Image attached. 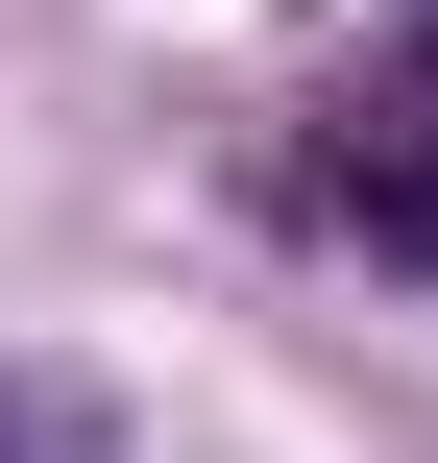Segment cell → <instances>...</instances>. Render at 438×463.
I'll return each mask as SVG.
<instances>
[{
  "mask_svg": "<svg viewBox=\"0 0 438 463\" xmlns=\"http://www.w3.org/2000/svg\"><path fill=\"white\" fill-rule=\"evenodd\" d=\"M317 220H366L390 269H438V73H366L317 122Z\"/></svg>",
  "mask_w": 438,
  "mask_h": 463,
  "instance_id": "cell-1",
  "label": "cell"
},
{
  "mask_svg": "<svg viewBox=\"0 0 438 463\" xmlns=\"http://www.w3.org/2000/svg\"><path fill=\"white\" fill-rule=\"evenodd\" d=\"M0 463H98V391H24L0 366Z\"/></svg>",
  "mask_w": 438,
  "mask_h": 463,
  "instance_id": "cell-2",
  "label": "cell"
}]
</instances>
